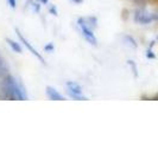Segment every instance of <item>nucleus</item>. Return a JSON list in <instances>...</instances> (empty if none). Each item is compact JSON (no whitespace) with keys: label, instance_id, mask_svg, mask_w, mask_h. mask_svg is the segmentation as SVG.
Instances as JSON below:
<instances>
[{"label":"nucleus","instance_id":"2eb2a0df","mask_svg":"<svg viewBox=\"0 0 158 142\" xmlns=\"http://www.w3.org/2000/svg\"><path fill=\"white\" fill-rule=\"evenodd\" d=\"M155 20H158V13L157 14H155Z\"/></svg>","mask_w":158,"mask_h":142},{"label":"nucleus","instance_id":"f03ea898","mask_svg":"<svg viewBox=\"0 0 158 142\" xmlns=\"http://www.w3.org/2000/svg\"><path fill=\"white\" fill-rule=\"evenodd\" d=\"M135 20L137 23H140V24H149L152 20H155V14H151L150 12H148L146 10L142 8V10L135 11Z\"/></svg>","mask_w":158,"mask_h":142},{"label":"nucleus","instance_id":"0eeeda50","mask_svg":"<svg viewBox=\"0 0 158 142\" xmlns=\"http://www.w3.org/2000/svg\"><path fill=\"white\" fill-rule=\"evenodd\" d=\"M81 30L83 32V36L86 37V39L90 43V44H96V38H95L94 33L92 30H89L87 27H85V26H81Z\"/></svg>","mask_w":158,"mask_h":142},{"label":"nucleus","instance_id":"f257e3e1","mask_svg":"<svg viewBox=\"0 0 158 142\" xmlns=\"http://www.w3.org/2000/svg\"><path fill=\"white\" fill-rule=\"evenodd\" d=\"M0 98L1 100H11V101H16V100H25L26 96L24 94V91L20 89L16 82V79L12 76L7 75L6 77L0 81Z\"/></svg>","mask_w":158,"mask_h":142},{"label":"nucleus","instance_id":"7ed1b4c3","mask_svg":"<svg viewBox=\"0 0 158 142\" xmlns=\"http://www.w3.org/2000/svg\"><path fill=\"white\" fill-rule=\"evenodd\" d=\"M67 88H68V93H69V95H70L73 98L80 100V101L87 100L86 97L82 96V89H81V87H80L77 83H75V82H68L67 83Z\"/></svg>","mask_w":158,"mask_h":142},{"label":"nucleus","instance_id":"39448f33","mask_svg":"<svg viewBox=\"0 0 158 142\" xmlns=\"http://www.w3.org/2000/svg\"><path fill=\"white\" fill-rule=\"evenodd\" d=\"M80 26H85L89 30L93 31V29L96 27V18L94 17H86V18H80L79 19Z\"/></svg>","mask_w":158,"mask_h":142},{"label":"nucleus","instance_id":"f8f14e48","mask_svg":"<svg viewBox=\"0 0 158 142\" xmlns=\"http://www.w3.org/2000/svg\"><path fill=\"white\" fill-rule=\"evenodd\" d=\"M74 2H76V4H81L82 2V0H73Z\"/></svg>","mask_w":158,"mask_h":142},{"label":"nucleus","instance_id":"6e6552de","mask_svg":"<svg viewBox=\"0 0 158 142\" xmlns=\"http://www.w3.org/2000/svg\"><path fill=\"white\" fill-rule=\"evenodd\" d=\"M8 75V68L7 64L5 62V59L0 56V79H2L4 77H6Z\"/></svg>","mask_w":158,"mask_h":142},{"label":"nucleus","instance_id":"1a4fd4ad","mask_svg":"<svg viewBox=\"0 0 158 142\" xmlns=\"http://www.w3.org/2000/svg\"><path fill=\"white\" fill-rule=\"evenodd\" d=\"M6 41H7L8 45L12 47V50H13L15 52H18V53H22V52H23L22 46H20L19 43H17V41H15V40H12V39H8V38L6 39Z\"/></svg>","mask_w":158,"mask_h":142},{"label":"nucleus","instance_id":"ddd939ff","mask_svg":"<svg viewBox=\"0 0 158 142\" xmlns=\"http://www.w3.org/2000/svg\"><path fill=\"white\" fill-rule=\"evenodd\" d=\"M40 1H42L43 4H47V2H48V1H49V0H40Z\"/></svg>","mask_w":158,"mask_h":142},{"label":"nucleus","instance_id":"423d86ee","mask_svg":"<svg viewBox=\"0 0 158 142\" xmlns=\"http://www.w3.org/2000/svg\"><path fill=\"white\" fill-rule=\"evenodd\" d=\"M47 95H48V97H49L50 100H52V101H63L64 100L63 96L60 94L57 90H55L54 88H51V87L47 88Z\"/></svg>","mask_w":158,"mask_h":142},{"label":"nucleus","instance_id":"9d476101","mask_svg":"<svg viewBox=\"0 0 158 142\" xmlns=\"http://www.w3.org/2000/svg\"><path fill=\"white\" fill-rule=\"evenodd\" d=\"M7 1H8V5L12 8L16 7V0H7Z\"/></svg>","mask_w":158,"mask_h":142},{"label":"nucleus","instance_id":"9b49d317","mask_svg":"<svg viewBox=\"0 0 158 142\" xmlns=\"http://www.w3.org/2000/svg\"><path fill=\"white\" fill-rule=\"evenodd\" d=\"M45 50H47V51H52V45L50 44V45H48V46H45Z\"/></svg>","mask_w":158,"mask_h":142},{"label":"nucleus","instance_id":"4468645a","mask_svg":"<svg viewBox=\"0 0 158 142\" xmlns=\"http://www.w3.org/2000/svg\"><path fill=\"white\" fill-rule=\"evenodd\" d=\"M153 100H156V101H158V94L156 95V96H155V97H153Z\"/></svg>","mask_w":158,"mask_h":142},{"label":"nucleus","instance_id":"20e7f679","mask_svg":"<svg viewBox=\"0 0 158 142\" xmlns=\"http://www.w3.org/2000/svg\"><path fill=\"white\" fill-rule=\"evenodd\" d=\"M16 32H17V34H18V37L20 38V40H22V41H23V43H24V45L26 46V49H27V50H29V51H30V52H31V53H32V55H33V56H35V57H37V58L40 59V62H42V63H43V64H45V62H44V58L42 57V55H40V52H38V51H37V50H36L35 47L32 46V45H31V43H30V41H29V40H27V39H26L25 37H24L23 34L20 33V31H19L18 29H16Z\"/></svg>","mask_w":158,"mask_h":142}]
</instances>
